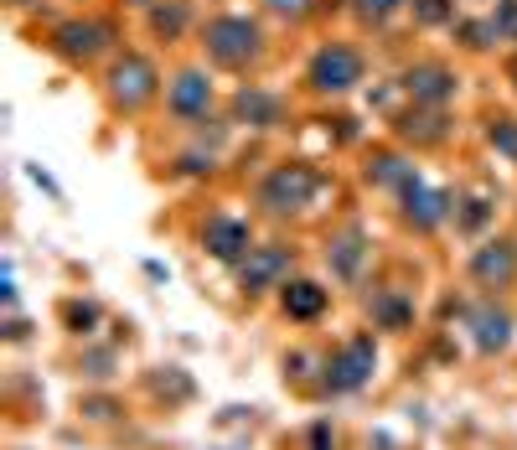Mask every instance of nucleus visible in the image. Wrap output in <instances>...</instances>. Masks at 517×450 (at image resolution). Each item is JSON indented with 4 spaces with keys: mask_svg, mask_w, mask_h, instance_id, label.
<instances>
[{
    "mask_svg": "<svg viewBox=\"0 0 517 450\" xmlns=\"http://www.w3.org/2000/svg\"><path fill=\"white\" fill-rule=\"evenodd\" d=\"M466 326H471L481 357H502V352L512 347V316L497 306V300H481V306L466 316Z\"/></svg>",
    "mask_w": 517,
    "mask_h": 450,
    "instance_id": "nucleus-13",
    "label": "nucleus"
},
{
    "mask_svg": "<svg viewBox=\"0 0 517 450\" xmlns=\"http://www.w3.org/2000/svg\"><path fill=\"white\" fill-rule=\"evenodd\" d=\"M450 218H455V228H461V233H476V228H486V218H492V202H486L481 192L461 197V202L450 207Z\"/></svg>",
    "mask_w": 517,
    "mask_h": 450,
    "instance_id": "nucleus-20",
    "label": "nucleus"
},
{
    "mask_svg": "<svg viewBox=\"0 0 517 450\" xmlns=\"http://www.w3.org/2000/svg\"><path fill=\"white\" fill-rule=\"evenodd\" d=\"M181 26H187V6H181V0H171V6L156 11V32L161 37H181Z\"/></svg>",
    "mask_w": 517,
    "mask_h": 450,
    "instance_id": "nucleus-24",
    "label": "nucleus"
},
{
    "mask_svg": "<svg viewBox=\"0 0 517 450\" xmlns=\"http://www.w3.org/2000/svg\"><path fill=\"white\" fill-rule=\"evenodd\" d=\"M130 6H150V0H130Z\"/></svg>",
    "mask_w": 517,
    "mask_h": 450,
    "instance_id": "nucleus-29",
    "label": "nucleus"
},
{
    "mask_svg": "<svg viewBox=\"0 0 517 450\" xmlns=\"http://www.w3.org/2000/svg\"><path fill=\"white\" fill-rule=\"evenodd\" d=\"M311 450H337V430H331L326 419H321V425H311Z\"/></svg>",
    "mask_w": 517,
    "mask_h": 450,
    "instance_id": "nucleus-26",
    "label": "nucleus"
},
{
    "mask_svg": "<svg viewBox=\"0 0 517 450\" xmlns=\"http://www.w3.org/2000/svg\"><path fill=\"white\" fill-rule=\"evenodd\" d=\"M399 135L404 140H419V145H440L445 140V114L435 104H419L409 114H399Z\"/></svg>",
    "mask_w": 517,
    "mask_h": 450,
    "instance_id": "nucleus-17",
    "label": "nucleus"
},
{
    "mask_svg": "<svg viewBox=\"0 0 517 450\" xmlns=\"http://www.w3.org/2000/svg\"><path fill=\"white\" fill-rule=\"evenodd\" d=\"M419 26H450L455 21V0H409Z\"/></svg>",
    "mask_w": 517,
    "mask_h": 450,
    "instance_id": "nucleus-22",
    "label": "nucleus"
},
{
    "mask_svg": "<svg viewBox=\"0 0 517 450\" xmlns=\"http://www.w3.org/2000/svg\"><path fill=\"white\" fill-rule=\"evenodd\" d=\"M368 316H373L378 332H409V326H414V300L404 290H373Z\"/></svg>",
    "mask_w": 517,
    "mask_h": 450,
    "instance_id": "nucleus-16",
    "label": "nucleus"
},
{
    "mask_svg": "<svg viewBox=\"0 0 517 450\" xmlns=\"http://www.w3.org/2000/svg\"><path fill=\"white\" fill-rule=\"evenodd\" d=\"M202 249L218 264H243V254L254 249V233H249V223L233 218V213H212L207 228H202Z\"/></svg>",
    "mask_w": 517,
    "mask_h": 450,
    "instance_id": "nucleus-8",
    "label": "nucleus"
},
{
    "mask_svg": "<svg viewBox=\"0 0 517 450\" xmlns=\"http://www.w3.org/2000/svg\"><path fill=\"white\" fill-rule=\"evenodd\" d=\"M331 311V290L316 280H285L280 285V316L295 326H316Z\"/></svg>",
    "mask_w": 517,
    "mask_h": 450,
    "instance_id": "nucleus-11",
    "label": "nucleus"
},
{
    "mask_svg": "<svg viewBox=\"0 0 517 450\" xmlns=\"http://www.w3.org/2000/svg\"><path fill=\"white\" fill-rule=\"evenodd\" d=\"M399 202H404V223H409V228H419V233H435V228L450 218V207H455L445 192L424 187L419 176H409V182L399 187Z\"/></svg>",
    "mask_w": 517,
    "mask_h": 450,
    "instance_id": "nucleus-9",
    "label": "nucleus"
},
{
    "mask_svg": "<svg viewBox=\"0 0 517 450\" xmlns=\"http://www.w3.org/2000/svg\"><path fill=\"white\" fill-rule=\"evenodd\" d=\"M156 83H161V73H156V63L150 57H140V52H125L119 63L109 68V99L119 104V109H145L150 99H156Z\"/></svg>",
    "mask_w": 517,
    "mask_h": 450,
    "instance_id": "nucleus-5",
    "label": "nucleus"
},
{
    "mask_svg": "<svg viewBox=\"0 0 517 450\" xmlns=\"http://www.w3.org/2000/svg\"><path fill=\"white\" fill-rule=\"evenodd\" d=\"M99 321H104V311L94 306V300H63V326L73 337H94Z\"/></svg>",
    "mask_w": 517,
    "mask_h": 450,
    "instance_id": "nucleus-19",
    "label": "nucleus"
},
{
    "mask_svg": "<svg viewBox=\"0 0 517 450\" xmlns=\"http://www.w3.org/2000/svg\"><path fill=\"white\" fill-rule=\"evenodd\" d=\"M471 280L481 290H512L517 285V244L512 238H492L471 254Z\"/></svg>",
    "mask_w": 517,
    "mask_h": 450,
    "instance_id": "nucleus-7",
    "label": "nucleus"
},
{
    "mask_svg": "<svg viewBox=\"0 0 517 450\" xmlns=\"http://www.w3.org/2000/svg\"><path fill=\"white\" fill-rule=\"evenodd\" d=\"M373 378H378V342H373L368 332L337 342V347L321 357V394H326V399L362 394Z\"/></svg>",
    "mask_w": 517,
    "mask_h": 450,
    "instance_id": "nucleus-1",
    "label": "nucleus"
},
{
    "mask_svg": "<svg viewBox=\"0 0 517 450\" xmlns=\"http://www.w3.org/2000/svg\"><path fill=\"white\" fill-rule=\"evenodd\" d=\"M290 264H295V254L285 244H259V249L243 254V264H238V290L249 295V300L280 290L285 275H290Z\"/></svg>",
    "mask_w": 517,
    "mask_h": 450,
    "instance_id": "nucleus-6",
    "label": "nucleus"
},
{
    "mask_svg": "<svg viewBox=\"0 0 517 450\" xmlns=\"http://www.w3.org/2000/svg\"><path fill=\"white\" fill-rule=\"evenodd\" d=\"M166 109L176 114V119H207V109H212V83H207V73L202 68H181L176 78H171V88H166Z\"/></svg>",
    "mask_w": 517,
    "mask_h": 450,
    "instance_id": "nucleus-10",
    "label": "nucleus"
},
{
    "mask_svg": "<svg viewBox=\"0 0 517 450\" xmlns=\"http://www.w3.org/2000/svg\"><path fill=\"white\" fill-rule=\"evenodd\" d=\"M306 83L316 88V94H347V88L362 83V52L347 47V42H326V47L311 57Z\"/></svg>",
    "mask_w": 517,
    "mask_h": 450,
    "instance_id": "nucleus-4",
    "label": "nucleus"
},
{
    "mask_svg": "<svg viewBox=\"0 0 517 450\" xmlns=\"http://www.w3.org/2000/svg\"><path fill=\"white\" fill-rule=\"evenodd\" d=\"M368 233L362 228H342V233H331L326 238V264H331V275H337L342 285H352L362 275V264H368Z\"/></svg>",
    "mask_w": 517,
    "mask_h": 450,
    "instance_id": "nucleus-14",
    "label": "nucleus"
},
{
    "mask_svg": "<svg viewBox=\"0 0 517 450\" xmlns=\"http://www.w3.org/2000/svg\"><path fill=\"white\" fill-rule=\"evenodd\" d=\"M109 26L104 21H68V26H57L52 32V47L63 52V57H73V63H88L94 52H104L109 47Z\"/></svg>",
    "mask_w": 517,
    "mask_h": 450,
    "instance_id": "nucleus-15",
    "label": "nucleus"
},
{
    "mask_svg": "<svg viewBox=\"0 0 517 450\" xmlns=\"http://www.w3.org/2000/svg\"><path fill=\"white\" fill-rule=\"evenodd\" d=\"M507 78H517V57H512V63H507Z\"/></svg>",
    "mask_w": 517,
    "mask_h": 450,
    "instance_id": "nucleus-28",
    "label": "nucleus"
},
{
    "mask_svg": "<svg viewBox=\"0 0 517 450\" xmlns=\"http://www.w3.org/2000/svg\"><path fill=\"white\" fill-rule=\"evenodd\" d=\"M455 88H461V78H455L445 63H414V68L404 73V94H409L414 104L445 109V104L455 99Z\"/></svg>",
    "mask_w": 517,
    "mask_h": 450,
    "instance_id": "nucleus-12",
    "label": "nucleus"
},
{
    "mask_svg": "<svg viewBox=\"0 0 517 450\" xmlns=\"http://www.w3.org/2000/svg\"><path fill=\"white\" fill-rule=\"evenodd\" d=\"M399 6H404V0H352V11H357L362 21H373V26H378V21H388Z\"/></svg>",
    "mask_w": 517,
    "mask_h": 450,
    "instance_id": "nucleus-25",
    "label": "nucleus"
},
{
    "mask_svg": "<svg viewBox=\"0 0 517 450\" xmlns=\"http://www.w3.org/2000/svg\"><path fill=\"white\" fill-rule=\"evenodd\" d=\"M492 26H497V42H517V0H497Z\"/></svg>",
    "mask_w": 517,
    "mask_h": 450,
    "instance_id": "nucleus-23",
    "label": "nucleus"
},
{
    "mask_svg": "<svg viewBox=\"0 0 517 450\" xmlns=\"http://www.w3.org/2000/svg\"><path fill=\"white\" fill-rule=\"evenodd\" d=\"M275 16H306V0H264Z\"/></svg>",
    "mask_w": 517,
    "mask_h": 450,
    "instance_id": "nucleus-27",
    "label": "nucleus"
},
{
    "mask_svg": "<svg viewBox=\"0 0 517 450\" xmlns=\"http://www.w3.org/2000/svg\"><path fill=\"white\" fill-rule=\"evenodd\" d=\"M202 47H207V57L218 68H249L254 57L264 52V32H259V21H249V16H212L207 21V32H202Z\"/></svg>",
    "mask_w": 517,
    "mask_h": 450,
    "instance_id": "nucleus-2",
    "label": "nucleus"
},
{
    "mask_svg": "<svg viewBox=\"0 0 517 450\" xmlns=\"http://www.w3.org/2000/svg\"><path fill=\"white\" fill-rule=\"evenodd\" d=\"M316 187H321V176L311 166L285 161V166H275L259 182V207H264L269 218H290V213H300V207H311Z\"/></svg>",
    "mask_w": 517,
    "mask_h": 450,
    "instance_id": "nucleus-3",
    "label": "nucleus"
},
{
    "mask_svg": "<svg viewBox=\"0 0 517 450\" xmlns=\"http://www.w3.org/2000/svg\"><path fill=\"white\" fill-rule=\"evenodd\" d=\"M486 145L497 150L502 161H517V119H492V125H486Z\"/></svg>",
    "mask_w": 517,
    "mask_h": 450,
    "instance_id": "nucleus-21",
    "label": "nucleus"
},
{
    "mask_svg": "<svg viewBox=\"0 0 517 450\" xmlns=\"http://www.w3.org/2000/svg\"><path fill=\"white\" fill-rule=\"evenodd\" d=\"M233 114L238 119H249V125H280V99L275 94H264V88H243V94L233 99Z\"/></svg>",
    "mask_w": 517,
    "mask_h": 450,
    "instance_id": "nucleus-18",
    "label": "nucleus"
}]
</instances>
